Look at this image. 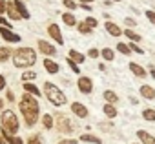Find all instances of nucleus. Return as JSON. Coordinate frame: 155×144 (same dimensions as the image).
<instances>
[{"instance_id":"obj_1","label":"nucleus","mask_w":155,"mask_h":144,"mask_svg":"<svg viewBox=\"0 0 155 144\" xmlns=\"http://www.w3.org/2000/svg\"><path fill=\"white\" fill-rule=\"evenodd\" d=\"M18 108H20V113L24 117V122L26 126H35L38 122V113H40V104H38V99L29 95V93H24L20 102H18Z\"/></svg>"},{"instance_id":"obj_2","label":"nucleus","mask_w":155,"mask_h":144,"mask_svg":"<svg viewBox=\"0 0 155 144\" xmlns=\"http://www.w3.org/2000/svg\"><path fill=\"white\" fill-rule=\"evenodd\" d=\"M37 62V53L33 47H18L13 51V64L15 67L28 69Z\"/></svg>"},{"instance_id":"obj_3","label":"nucleus","mask_w":155,"mask_h":144,"mask_svg":"<svg viewBox=\"0 0 155 144\" xmlns=\"http://www.w3.org/2000/svg\"><path fill=\"white\" fill-rule=\"evenodd\" d=\"M0 128L8 135H17L20 124H18V117L11 111V110H4L0 115Z\"/></svg>"},{"instance_id":"obj_4","label":"nucleus","mask_w":155,"mask_h":144,"mask_svg":"<svg viewBox=\"0 0 155 144\" xmlns=\"http://www.w3.org/2000/svg\"><path fill=\"white\" fill-rule=\"evenodd\" d=\"M44 95L48 97V100H49L53 106H64V104H68L66 95H64L62 90H60L58 86H55L53 82H44Z\"/></svg>"},{"instance_id":"obj_5","label":"nucleus","mask_w":155,"mask_h":144,"mask_svg":"<svg viewBox=\"0 0 155 144\" xmlns=\"http://www.w3.org/2000/svg\"><path fill=\"white\" fill-rule=\"evenodd\" d=\"M53 119H55V128H57L60 133H71V122H69L68 115H64V113H57Z\"/></svg>"},{"instance_id":"obj_6","label":"nucleus","mask_w":155,"mask_h":144,"mask_svg":"<svg viewBox=\"0 0 155 144\" xmlns=\"http://www.w3.org/2000/svg\"><path fill=\"white\" fill-rule=\"evenodd\" d=\"M77 86H79V91L84 93V95H90V93L93 91V80H91L90 77H79Z\"/></svg>"},{"instance_id":"obj_7","label":"nucleus","mask_w":155,"mask_h":144,"mask_svg":"<svg viewBox=\"0 0 155 144\" xmlns=\"http://www.w3.org/2000/svg\"><path fill=\"white\" fill-rule=\"evenodd\" d=\"M0 37H2L6 42H13V44H17V42H20V40H22V37H20V35L13 33L9 28H4V26H0Z\"/></svg>"},{"instance_id":"obj_8","label":"nucleus","mask_w":155,"mask_h":144,"mask_svg":"<svg viewBox=\"0 0 155 144\" xmlns=\"http://www.w3.org/2000/svg\"><path fill=\"white\" fill-rule=\"evenodd\" d=\"M48 35L58 44V46H62L64 44V37H62V33H60V28L57 26V24H49L48 26Z\"/></svg>"},{"instance_id":"obj_9","label":"nucleus","mask_w":155,"mask_h":144,"mask_svg":"<svg viewBox=\"0 0 155 144\" xmlns=\"http://www.w3.org/2000/svg\"><path fill=\"white\" fill-rule=\"evenodd\" d=\"M38 51H40L42 55H46V57H55L57 47H55L53 44H49L48 40H38Z\"/></svg>"},{"instance_id":"obj_10","label":"nucleus","mask_w":155,"mask_h":144,"mask_svg":"<svg viewBox=\"0 0 155 144\" xmlns=\"http://www.w3.org/2000/svg\"><path fill=\"white\" fill-rule=\"evenodd\" d=\"M71 111H73V115L81 117V119H86V117L90 115L88 108H86L82 102H71Z\"/></svg>"},{"instance_id":"obj_11","label":"nucleus","mask_w":155,"mask_h":144,"mask_svg":"<svg viewBox=\"0 0 155 144\" xmlns=\"http://www.w3.org/2000/svg\"><path fill=\"white\" fill-rule=\"evenodd\" d=\"M6 15H8V18H9V20H22V15H20V13H18V9L15 8L13 0H9V2H8V8H6Z\"/></svg>"},{"instance_id":"obj_12","label":"nucleus","mask_w":155,"mask_h":144,"mask_svg":"<svg viewBox=\"0 0 155 144\" xmlns=\"http://www.w3.org/2000/svg\"><path fill=\"white\" fill-rule=\"evenodd\" d=\"M44 69L48 71V73H51V75H57L60 71V66L55 60H51V58H44Z\"/></svg>"},{"instance_id":"obj_13","label":"nucleus","mask_w":155,"mask_h":144,"mask_svg":"<svg viewBox=\"0 0 155 144\" xmlns=\"http://www.w3.org/2000/svg\"><path fill=\"white\" fill-rule=\"evenodd\" d=\"M139 90H140V97H144L146 100H155V88H151L150 84H144Z\"/></svg>"},{"instance_id":"obj_14","label":"nucleus","mask_w":155,"mask_h":144,"mask_svg":"<svg viewBox=\"0 0 155 144\" xmlns=\"http://www.w3.org/2000/svg\"><path fill=\"white\" fill-rule=\"evenodd\" d=\"M130 71L135 75V77H140V79H144L148 73H146V69L140 66V64H137V62H130Z\"/></svg>"},{"instance_id":"obj_15","label":"nucleus","mask_w":155,"mask_h":144,"mask_svg":"<svg viewBox=\"0 0 155 144\" xmlns=\"http://www.w3.org/2000/svg\"><path fill=\"white\" fill-rule=\"evenodd\" d=\"M24 93H29V95H33V97H37V99L42 97V91H40L33 82H24Z\"/></svg>"},{"instance_id":"obj_16","label":"nucleus","mask_w":155,"mask_h":144,"mask_svg":"<svg viewBox=\"0 0 155 144\" xmlns=\"http://www.w3.org/2000/svg\"><path fill=\"white\" fill-rule=\"evenodd\" d=\"M137 137L140 139V144H155V137L151 133L144 131V129H139L137 131Z\"/></svg>"},{"instance_id":"obj_17","label":"nucleus","mask_w":155,"mask_h":144,"mask_svg":"<svg viewBox=\"0 0 155 144\" xmlns=\"http://www.w3.org/2000/svg\"><path fill=\"white\" fill-rule=\"evenodd\" d=\"M106 31H108L111 37H120V35L124 33V31H122L115 22H111V20H108V22H106Z\"/></svg>"},{"instance_id":"obj_18","label":"nucleus","mask_w":155,"mask_h":144,"mask_svg":"<svg viewBox=\"0 0 155 144\" xmlns=\"http://www.w3.org/2000/svg\"><path fill=\"white\" fill-rule=\"evenodd\" d=\"M13 4H15V8L18 9V13L22 15V18H26V20H28V18L31 17V15H29V11H28V8L24 6V2H22V0H13Z\"/></svg>"},{"instance_id":"obj_19","label":"nucleus","mask_w":155,"mask_h":144,"mask_svg":"<svg viewBox=\"0 0 155 144\" xmlns=\"http://www.w3.org/2000/svg\"><path fill=\"white\" fill-rule=\"evenodd\" d=\"M68 57H69L71 60H75L77 64H82V62L86 60V57H84V53H81V51H77V49H69V53H68Z\"/></svg>"},{"instance_id":"obj_20","label":"nucleus","mask_w":155,"mask_h":144,"mask_svg":"<svg viewBox=\"0 0 155 144\" xmlns=\"http://www.w3.org/2000/svg\"><path fill=\"white\" fill-rule=\"evenodd\" d=\"M102 111H104V115H106L108 119H115V117H117V108H115L113 104H110V102H106V104L102 106Z\"/></svg>"},{"instance_id":"obj_21","label":"nucleus","mask_w":155,"mask_h":144,"mask_svg":"<svg viewBox=\"0 0 155 144\" xmlns=\"http://www.w3.org/2000/svg\"><path fill=\"white\" fill-rule=\"evenodd\" d=\"M42 126H44V129H53V126H55V119H53V115H49V113L42 115Z\"/></svg>"},{"instance_id":"obj_22","label":"nucleus","mask_w":155,"mask_h":144,"mask_svg":"<svg viewBox=\"0 0 155 144\" xmlns=\"http://www.w3.org/2000/svg\"><path fill=\"white\" fill-rule=\"evenodd\" d=\"M9 57H13L11 47H8V46H0V62L9 60Z\"/></svg>"},{"instance_id":"obj_23","label":"nucleus","mask_w":155,"mask_h":144,"mask_svg":"<svg viewBox=\"0 0 155 144\" xmlns=\"http://www.w3.org/2000/svg\"><path fill=\"white\" fill-rule=\"evenodd\" d=\"M102 97H104V100H106V102H110V104H115V102H119V97H117V93H115V91H111V90H106V91L102 93Z\"/></svg>"},{"instance_id":"obj_24","label":"nucleus","mask_w":155,"mask_h":144,"mask_svg":"<svg viewBox=\"0 0 155 144\" xmlns=\"http://www.w3.org/2000/svg\"><path fill=\"white\" fill-rule=\"evenodd\" d=\"M62 22H64L66 26H77V20H75V15H73L71 11H66V13L62 15Z\"/></svg>"},{"instance_id":"obj_25","label":"nucleus","mask_w":155,"mask_h":144,"mask_svg":"<svg viewBox=\"0 0 155 144\" xmlns=\"http://www.w3.org/2000/svg\"><path fill=\"white\" fill-rule=\"evenodd\" d=\"M81 140H82V142H91V144H102V140H101L99 137H95V135H90V133H84V135H81Z\"/></svg>"},{"instance_id":"obj_26","label":"nucleus","mask_w":155,"mask_h":144,"mask_svg":"<svg viewBox=\"0 0 155 144\" xmlns=\"http://www.w3.org/2000/svg\"><path fill=\"white\" fill-rule=\"evenodd\" d=\"M142 119L148 120V122H155V110H153V108L142 110Z\"/></svg>"},{"instance_id":"obj_27","label":"nucleus","mask_w":155,"mask_h":144,"mask_svg":"<svg viewBox=\"0 0 155 144\" xmlns=\"http://www.w3.org/2000/svg\"><path fill=\"white\" fill-rule=\"evenodd\" d=\"M101 57H102L104 60H108V62H111V60L115 58V51H113L111 47H104V49L101 51Z\"/></svg>"},{"instance_id":"obj_28","label":"nucleus","mask_w":155,"mask_h":144,"mask_svg":"<svg viewBox=\"0 0 155 144\" xmlns=\"http://www.w3.org/2000/svg\"><path fill=\"white\" fill-rule=\"evenodd\" d=\"M37 79V73L35 71H31V69H28V71H24L22 73V82H33Z\"/></svg>"},{"instance_id":"obj_29","label":"nucleus","mask_w":155,"mask_h":144,"mask_svg":"<svg viewBox=\"0 0 155 144\" xmlns=\"http://www.w3.org/2000/svg\"><path fill=\"white\" fill-rule=\"evenodd\" d=\"M124 35H126L131 42H140V35H139L137 31H133V29H124Z\"/></svg>"},{"instance_id":"obj_30","label":"nucleus","mask_w":155,"mask_h":144,"mask_svg":"<svg viewBox=\"0 0 155 144\" xmlns=\"http://www.w3.org/2000/svg\"><path fill=\"white\" fill-rule=\"evenodd\" d=\"M77 29H79V33H82V35H90L93 31L86 22H79V24H77Z\"/></svg>"},{"instance_id":"obj_31","label":"nucleus","mask_w":155,"mask_h":144,"mask_svg":"<svg viewBox=\"0 0 155 144\" xmlns=\"http://www.w3.org/2000/svg\"><path fill=\"white\" fill-rule=\"evenodd\" d=\"M4 135H6L8 144H24V140H22L18 135H8V133H4Z\"/></svg>"},{"instance_id":"obj_32","label":"nucleus","mask_w":155,"mask_h":144,"mask_svg":"<svg viewBox=\"0 0 155 144\" xmlns=\"http://www.w3.org/2000/svg\"><path fill=\"white\" fill-rule=\"evenodd\" d=\"M117 51H119V53H122V55H126V57L131 53L130 46H128V44H124V42H119V44H117Z\"/></svg>"},{"instance_id":"obj_33","label":"nucleus","mask_w":155,"mask_h":144,"mask_svg":"<svg viewBox=\"0 0 155 144\" xmlns=\"http://www.w3.org/2000/svg\"><path fill=\"white\" fill-rule=\"evenodd\" d=\"M66 62H68V67L73 71V73H81V67H79V64H77L75 60H71V58L68 57V58H66Z\"/></svg>"},{"instance_id":"obj_34","label":"nucleus","mask_w":155,"mask_h":144,"mask_svg":"<svg viewBox=\"0 0 155 144\" xmlns=\"http://www.w3.org/2000/svg\"><path fill=\"white\" fill-rule=\"evenodd\" d=\"M128 46H130V49H131L133 53H139V55H142V53H144V49H142V47H140L137 42H130Z\"/></svg>"},{"instance_id":"obj_35","label":"nucleus","mask_w":155,"mask_h":144,"mask_svg":"<svg viewBox=\"0 0 155 144\" xmlns=\"http://www.w3.org/2000/svg\"><path fill=\"white\" fill-rule=\"evenodd\" d=\"M84 22H86V24H88V26H90V28H91V29H95V28H97V26H99V20H97V18H95V17H88V18H86V20H84Z\"/></svg>"},{"instance_id":"obj_36","label":"nucleus","mask_w":155,"mask_h":144,"mask_svg":"<svg viewBox=\"0 0 155 144\" xmlns=\"http://www.w3.org/2000/svg\"><path fill=\"white\" fill-rule=\"evenodd\" d=\"M62 2H64V6H66V9H69V11H75L77 8H79V6H77V4L73 2V0H62Z\"/></svg>"},{"instance_id":"obj_37","label":"nucleus","mask_w":155,"mask_h":144,"mask_svg":"<svg viewBox=\"0 0 155 144\" xmlns=\"http://www.w3.org/2000/svg\"><path fill=\"white\" fill-rule=\"evenodd\" d=\"M88 57H90V58H99V57H101V51L95 49V47H91V49L88 51Z\"/></svg>"},{"instance_id":"obj_38","label":"nucleus","mask_w":155,"mask_h":144,"mask_svg":"<svg viewBox=\"0 0 155 144\" xmlns=\"http://www.w3.org/2000/svg\"><path fill=\"white\" fill-rule=\"evenodd\" d=\"M0 26H4V28H9V29H13V28H11V22H9V18H6V17H2V15H0Z\"/></svg>"},{"instance_id":"obj_39","label":"nucleus","mask_w":155,"mask_h":144,"mask_svg":"<svg viewBox=\"0 0 155 144\" xmlns=\"http://www.w3.org/2000/svg\"><path fill=\"white\" fill-rule=\"evenodd\" d=\"M144 15H146V18H148L151 24H155V11H153V9H148Z\"/></svg>"},{"instance_id":"obj_40","label":"nucleus","mask_w":155,"mask_h":144,"mask_svg":"<svg viewBox=\"0 0 155 144\" xmlns=\"http://www.w3.org/2000/svg\"><path fill=\"white\" fill-rule=\"evenodd\" d=\"M28 144H42V140H40L37 135H31V137L28 139Z\"/></svg>"},{"instance_id":"obj_41","label":"nucleus","mask_w":155,"mask_h":144,"mask_svg":"<svg viewBox=\"0 0 155 144\" xmlns=\"http://www.w3.org/2000/svg\"><path fill=\"white\" fill-rule=\"evenodd\" d=\"M6 8H8V2H6V0H0V15L6 13Z\"/></svg>"},{"instance_id":"obj_42","label":"nucleus","mask_w":155,"mask_h":144,"mask_svg":"<svg viewBox=\"0 0 155 144\" xmlns=\"http://www.w3.org/2000/svg\"><path fill=\"white\" fill-rule=\"evenodd\" d=\"M124 24H126V26H128V28H133V26H135V24H137V22H135V20H133V18H130V17H128V18H124Z\"/></svg>"},{"instance_id":"obj_43","label":"nucleus","mask_w":155,"mask_h":144,"mask_svg":"<svg viewBox=\"0 0 155 144\" xmlns=\"http://www.w3.org/2000/svg\"><path fill=\"white\" fill-rule=\"evenodd\" d=\"M6 99H8V100H9V102H13V100H15V93H13V91H9V90H8V91H6Z\"/></svg>"},{"instance_id":"obj_44","label":"nucleus","mask_w":155,"mask_h":144,"mask_svg":"<svg viewBox=\"0 0 155 144\" xmlns=\"http://www.w3.org/2000/svg\"><path fill=\"white\" fill-rule=\"evenodd\" d=\"M57 144H77V140H75V139H64V140H60V142H57Z\"/></svg>"},{"instance_id":"obj_45","label":"nucleus","mask_w":155,"mask_h":144,"mask_svg":"<svg viewBox=\"0 0 155 144\" xmlns=\"http://www.w3.org/2000/svg\"><path fill=\"white\" fill-rule=\"evenodd\" d=\"M0 144H8V140H6V135H4L2 128H0Z\"/></svg>"},{"instance_id":"obj_46","label":"nucleus","mask_w":155,"mask_h":144,"mask_svg":"<svg viewBox=\"0 0 155 144\" xmlns=\"http://www.w3.org/2000/svg\"><path fill=\"white\" fill-rule=\"evenodd\" d=\"M6 88V77L4 75H0V91H2Z\"/></svg>"},{"instance_id":"obj_47","label":"nucleus","mask_w":155,"mask_h":144,"mask_svg":"<svg viewBox=\"0 0 155 144\" xmlns=\"http://www.w3.org/2000/svg\"><path fill=\"white\" fill-rule=\"evenodd\" d=\"M81 8H82L84 11H91V4H81Z\"/></svg>"},{"instance_id":"obj_48","label":"nucleus","mask_w":155,"mask_h":144,"mask_svg":"<svg viewBox=\"0 0 155 144\" xmlns=\"http://www.w3.org/2000/svg\"><path fill=\"white\" fill-rule=\"evenodd\" d=\"M150 75H151V77H153V79H155V67H153V66H151V67H150Z\"/></svg>"},{"instance_id":"obj_49","label":"nucleus","mask_w":155,"mask_h":144,"mask_svg":"<svg viewBox=\"0 0 155 144\" xmlns=\"http://www.w3.org/2000/svg\"><path fill=\"white\" fill-rule=\"evenodd\" d=\"M93 0H81V4H91Z\"/></svg>"},{"instance_id":"obj_50","label":"nucleus","mask_w":155,"mask_h":144,"mask_svg":"<svg viewBox=\"0 0 155 144\" xmlns=\"http://www.w3.org/2000/svg\"><path fill=\"white\" fill-rule=\"evenodd\" d=\"M0 110H4V100L0 99Z\"/></svg>"},{"instance_id":"obj_51","label":"nucleus","mask_w":155,"mask_h":144,"mask_svg":"<svg viewBox=\"0 0 155 144\" xmlns=\"http://www.w3.org/2000/svg\"><path fill=\"white\" fill-rule=\"evenodd\" d=\"M113 2H120V0H113Z\"/></svg>"},{"instance_id":"obj_52","label":"nucleus","mask_w":155,"mask_h":144,"mask_svg":"<svg viewBox=\"0 0 155 144\" xmlns=\"http://www.w3.org/2000/svg\"><path fill=\"white\" fill-rule=\"evenodd\" d=\"M135 144H139V142H135Z\"/></svg>"},{"instance_id":"obj_53","label":"nucleus","mask_w":155,"mask_h":144,"mask_svg":"<svg viewBox=\"0 0 155 144\" xmlns=\"http://www.w3.org/2000/svg\"><path fill=\"white\" fill-rule=\"evenodd\" d=\"M73 2H75V0H73Z\"/></svg>"}]
</instances>
